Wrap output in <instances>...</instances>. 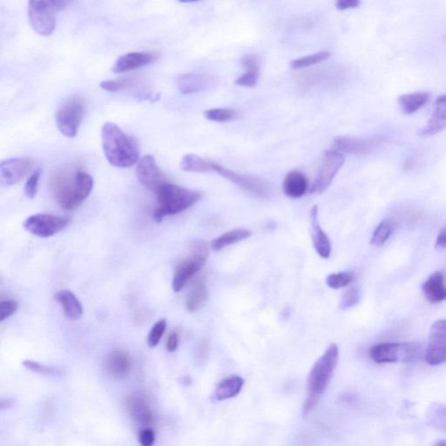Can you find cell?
Instances as JSON below:
<instances>
[{
    "label": "cell",
    "mask_w": 446,
    "mask_h": 446,
    "mask_svg": "<svg viewBox=\"0 0 446 446\" xmlns=\"http://www.w3.org/2000/svg\"><path fill=\"white\" fill-rule=\"evenodd\" d=\"M52 194L65 210H75L92 193L93 177L82 169L59 170L52 177Z\"/></svg>",
    "instance_id": "6da1fadb"
},
{
    "label": "cell",
    "mask_w": 446,
    "mask_h": 446,
    "mask_svg": "<svg viewBox=\"0 0 446 446\" xmlns=\"http://www.w3.org/2000/svg\"><path fill=\"white\" fill-rule=\"evenodd\" d=\"M101 144L112 166L128 169L139 162L141 151L137 139L125 134L114 122H106L101 128Z\"/></svg>",
    "instance_id": "7a4b0ae2"
},
{
    "label": "cell",
    "mask_w": 446,
    "mask_h": 446,
    "mask_svg": "<svg viewBox=\"0 0 446 446\" xmlns=\"http://www.w3.org/2000/svg\"><path fill=\"white\" fill-rule=\"evenodd\" d=\"M155 194L158 205L153 213V219L157 223L162 222L166 216L187 210L203 197L201 192L169 183L163 184Z\"/></svg>",
    "instance_id": "3957f363"
},
{
    "label": "cell",
    "mask_w": 446,
    "mask_h": 446,
    "mask_svg": "<svg viewBox=\"0 0 446 446\" xmlns=\"http://www.w3.org/2000/svg\"><path fill=\"white\" fill-rule=\"evenodd\" d=\"M338 355H339V350L337 345L331 344L322 357L316 362L309 372L308 383H307L308 395L321 397L325 392L332 378L334 369L337 367Z\"/></svg>",
    "instance_id": "277c9868"
},
{
    "label": "cell",
    "mask_w": 446,
    "mask_h": 446,
    "mask_svg": "<svg viewBox=\"0 0 446 446\" xmlns=\"http://www.w3.org/2000/svg\"><path fill=\"white\" fill-rule=\"evenodd\" d=\"M369 355L376 364L413 362L421 358L422 348L415 343H383L372 346Z\"/></svg>",
    "instance_id": "5b68a950"
},
{
    "label": "cell",
    "mask_w": 446,
    "mask_h": 446,
    "mask_svg": "<svg viewBox=\"0 0 446 446\" xmlns=\"http://www.w3.org/2000/svg\"><path fill=\"white\" fill-rule=\"evenodd\" d=\"M86 105L80 96L69 98L55 115L56 125L59 131L66 137L75 138L85 116Z\"/></svg>",
    "instance_id": "8992f818"
},
{
    "label": "cell",
    "mask_w": 446,
    "mask_h": 446,
    "mask_svg": "<svg viewBox=\"0 0 446 446\" xmlns=\"http://www.w3.org/2000/svg\"><path fill=\"white\" fill-rule=\"evenodd\" d=\"M208 257L207 244L203 240H195L190 256L181 261L174 271L172 282L174 292H180L187 282L203 268Z\"/></svg>",
    "instance_id": "52a82bcc"
},
{
    "label": "cell",
    "mask_w": 446,
    "mask_h": 446,
    "mask_svg": "<svg viewBox=\"0 0 446 446\" xmlns=\"http://www.w3.org/2000/svg\"><path fill=\"white\" fill-rule=\"evenodd\" d=\"M214 173L218 174L230 183L237 185L258 198H268L273 194V186L259 177L235 172L214 162Z\"/></svg>",
    "instance_id": "ba28073f"
},
{
    "label": "cell",
    "mask_w": 446,
    "mask_h": 446,
    "mask_svg": "<svg viewBox=\"0 0 446 446\" xmlns=\"http://www.w3.org/2000/svg\"><path fill=\"white\" fill-rule=\"evenodd\" d=\"M70 222L71 218L68 216L37 214L26 218L23 226L31 235L40 238H49L63 231Z\"/></svg>",
    "instance_id": "9c48e42d"
},
{
    "label": "cell",
    "mask_w": 446,
    "mask_h": 446,
    "mask_svg": "<svg viewBox=\"0 0 446 446\" xmlns=\"http://www.w3.org/2000/svg\"><path fill=\"white\" fill-rule=\"evenodd\" d=\"M56 8L49 0H29L28 15L31 27L41 36H50L56 26Z\"/></svg>",
    "instance_id": "30bf717a"
},
{
    "label": "cell",
    "mask_w": 446,
    "mask_h": 446,
    "mask_svg": "<svg viewBox=\"0 0 446 446\" xmlns=\"http://www.w3.org/2000/svg\"><path fill=\"white\" fill-rule=\"evenodd\" d=\"M345 162L344 153L331 149L324 153L322 166L319 170L318 176L314 181L310 192L316 194H323L332 183L334 178L343 167Z\"/></svg>",
    "instance_id": "8fae6325"
},
{
    "label": "cell",
    "mask_w": 446,
    "mask_h": 446,
    "mask_svg": "<svg viewBox=\"0 0 446 446\" xmlns=\"http://www.w3.org/2000/svg\"><path fill=\"white\" fill-rule=\"evenodd\" d=\"M424 359L431 366L446 362V320H438L432 324Z\"/></svg>",
    "instance_id": "7c38bea8"
},
{
    "label": "cell",
    "mask_w": 446,
    "mask_h": 446,
    "mask_svg": "<svg viewBox=\"0 0 446 446\" xmlns=\"http://www.w3.org/2000/svg\"><path fill=\"white\" fill-rule=\"evenodd\" d=\"M136 176L143 186L155 193L163 184L169 183L165 174L157 164L155 157L150 155L143 156L139 160Z\"/></svg>",
    "instance_id": "4fadbf2b"
},
{
    "label": "cell",
    "mask_w": 446,
    "mask_h": 446,
    "mask_svg": "<svg viewBox=\"0 0 446 446\" xmlns=\"http://www.w3.org/2000/svg\"><path fill=\"white\" fill-rule=\"evenodd\" d=\"M33 167V160L28 157H15L0 164V183L3 186H13L20 183Z\"/></svg>",
    "instance_id": "5bb4252c"
},
{
    "label": "cell",
    "mask_w": 446,
    "mask_h": 446,
    "mask_svg": "<svg viewBox=\"0 0 446 446\" xmlns=\"http://www.w3.org/2000/svg\"><path fill=\"white\" fill-rule=\"evenodd\" d=\"M125 408L132 420L141 426L152 424L153 415L148 399L141 393H132L125 399Z\"/></svg>",
    "instance_id": "9a60e30c"
},
{
    "label": "cell",
    "mask_w": 446,
    "mask_h": 446,
    "mask_svg": "<svg viewBox=\"0 0 446 446\" xmlns=\"http://www.w3.org/2000/svg\"><path fill=\"white\" fill-rule=\"evenodd\" d=\"M160 57L158 52H130V54L121 56L115 61L113 66V72L115 73H124L143 68V66L152 64Z\"/></svg>",
    "instance_id": "2e32d148"
},
{
    "label": "cell",
    "mask_w": 446,
    "mask_h": 446,
    "mask_svg": "<svg viewBox=\"0 0 446 446\" xmlns=\"http://www.w3.org/2000/svg\"><path fill=\"white\" fill-rule=\"evenodd\" d=\"M379 142L378 138L338 137L333 141V149L347 155H366L371 152Z\"/></svg>",
    "instance_id": "e0dca14e"
},
{
    "label": "cell",
    "mask_w": 446,
    "mask_h": 446,
    "mask_svg": "<svg viewBox=\"0 0 446 446\" xmlns=\"http://www.w3.org/2000/svg\"><path fill=\"white\" fill-rule=\"evenodd\" d=\"M309 222L314 247L321 257L328 259L331 254V243L329 237L320 225L318 206H313L310 209Z\"/></svg>",
    "instance_id": "ac0fdd59"
},
{
    "label": "cell",
    "mask_w": 446,
    "mask_h": 446,
    "mask_svg": "<svg viewBox=\"0 0 446 446\" xmlns=\"http://www.w3.org/2000/svg\"><path fill=\"white\" fill-rule=\"evenodd\" d=\"M132 361L130 355L123 351L111 352L105 361V371L112 378L123 379L132 371Z\"/></svg>",
    "instance_id": "d6986e66"
},
{
    "label": "cell",
    "mask_w": 446,
    "mask_h": 446,
    "mask_svg": "<svg viewBox=\"0 0 446 446\" xmlns=\"http://www.w3.org/2000/svg\"><path fill=\"white\" fill-rule=\"evenodd\" d=\"M446 128V95H441L435 101L434 111L426 125L418 130L422 137L438 134Z\"/></svg>",
    "instance_id": "ffe728a7"
},
{
    "label": "cell",
    "mask_w": 446,
    "mask_h": 446,
    "mask_svg": "<svg viewBox=\"0 0 446 446\" xmlns=\"http://www.w3.org/2000/svg\"><path fill=\"white\" fill-rule=\"evenodd\" d=\"M425 298L431 303H439L446 300V286L444 275L437 271L431 274L422 285Z\"/></svg>",
    "instance_id": "44dd1931"
},
{
    "label": "cell",
    "mask_w": 446,
    "mask_h": 446,
    "mask_svg": "<svg viewBox=\"0 0 446 446\" xmlns=\"http://www.w3.org/2000/svg\"><path fill=\"white\" fill-rule=\"evenodd\" d=\"M308 180L305 174L298 170H292L289 172L282 184L284 194L293 199L303 197L308 190Z\"/></svg>",
    "instance_id": "7402d4cb"
},
{
    "label": "cell",
    "mask_w": 446,
    "mask_h": 446,
    "mask_svg": "<svg viewBox=\"0 0 446 446\" xmlns=\"http://www.w3.org/2000/svg\"><path fill=\"white\" fill-rule=\"evenodd\" d=\"M212 82L210 77L201 73H187L178 78L177 85L181 93L190 94L201 92Z\"/></svg>",
    "instance_id": "603a6c76"
},
{
    "label": "cell",
    "mask_w": 446,
    "mask_h": 446,
    "mask_svg": "<svg viewBox=\"0 0 446 446\" xmlns=\"http://www.w3.org/2000/svg\"><path fill=\"white\" fill-rule=\"evenodd\" d=\"M56 301L61 305L65 315L71 320H79L83 315V308L79 299L72 291L63 289L56 293L54 295Z\"/></svg>",
    "instance_id": "cb8c5ba5"
},
{
    "label": "cell",
    "mask_w": 446,
    "mask_h": 446,
    "mask_svg": "<svg viewBox=\"0 0 446 446\" xmlns=\"http://www.w3.org/2000/svg\"><path fill=\"white\" fill-rule=\"evenodd\" d=\"M244 385V379L239 376H231L222 380L216 387L215 397L218 401L232 399L240 392Z\"/></svg>",
    "instance_id": "d4e9b609"
},
{
    "label": "cell",
    "mask_w": 446,
    "mask_h": 446,
    "mask_svg": "<svg viewBox=\"0 0 446 446\" xmlns=\"http://www.w3.org/2000/svg\"><path fill=\"white\" fill-rule=\"evenodd\" d=\"M429 99L430 93L427 92L406 93L399 98V105L403 114H413L423 107Z\"/></svg>",
    "instance_id": "484cf974"
},
{
    "label": "cell",
    "mask_w": 446,
    "mask_h": 446,
    "mask_svg": "<svg viewBox=\"0 0 446 446\" xmlns=\"http://www.w3.org/2000/svg\"><path fill=\"white\" fill-rule=\"evenodd\" d=\"M251 236H252V231L249 229H236L230 230V231L226 232L223 235L218 236L217 238L213 240L211 247L213 250L217 252V251L225 249V247L232 245V244L249 238Z\"/></svg>",
    "instance_id": "4316f807"
},
{
    "label": "cell",
    "mask_w": 446,
    "mask_h": 446,
    "mask_svg": "<svg viewBox=\"0 0 446 446\" xmlns=\"http://www.w3.org/2000/svg\"><path fill=\"white\" fill-rule=\"evenodd\" d=\"M214 162L197 155H186L180 162V169L185 172L208 174L214 172Z\"/></svg>",
    "instance_id": "83f0119b"
},
{
    "label": "cell",
    "mask_w": 446,
    "mask_h": 446,
    "mask_svg": "<svg viewBox=\"0 0 446 446\" xmlns=\"http://www.w3.org/2000/svg\"><path fill=\"white\" fill-rule=\"evenodd\" d=\"M208 296L207 284H206L204 279H200L195 282L190 295H188L186 302L187 312L192 313L200 309L207 302Z\"/></svg>",
    "instance_id": "f1b7e54d"
},
{
    "label": "cell",
    "mask_w": 446,
    "mask_h": 446,
    "mask_svg": "<svg viewBox=\"0 0 446 446\" xmlns=\"http://www.w3.org/2000/svg\"><path fill=\"white\" fill-rule=\"evenodd\" d=\"M143 79L139 76L125 77L120 79L104 80L100 83L101 89L107 92L115 93L125 89H130L138 85H141Z\"/></svg>",
    "instance_id": "f546056e"
},
{
    "label": "cell",
    "mask_w": 446,
    "mask_h": 446,
    "mask_svg": "<svg viewBox=\"0 0 446 446\" xmlns=\"http://www.w3.org/2000/svg\"><path fill=\"white\" fill-rule=\"evenodd\" d=\"M429 423L438 431L446 432V406L431 404L427 410Z\"/></svg>",
    "instance_id": "4dcf8cb0"
},
{
    "label": "cell",
    "mask_w": 446,
    "mask_h": 446,
    "mask_svg": "<svg viewBox=\"0 0 446 446\" xmlns=\"http://www.w3.org/2000/svg\"><path fill=\"white\" fill-rule=\"evenodd\" d=\"M394 229H395V225H394L392 221L387 219L383 220L376 226L375 231L373 232L371 240V245L374 247L383 246L392 236Z\"/></svg>",
    "instance_id": "1f68e13d"
},
{
    "label": "cell",
    "mask_w": 446,
    "mask_h": 446,
    "mask_svg": "<svg viewBox=\"0 0 446 446\" xmlns=\"http://www.w3.org/2000/svg\"><path fill=\"white\" fill-rule=\"evenodd\" d=\"M205 117L208 121L215 122H229L237 120L238 114L235 110L229 108H213L205 111Z\"/></svg>",
    "instance_id": "d6a6232c"
},
{
    "label": "cell",
    "mask_w": 446,
    "mask_h": 446,
    "mask_svg": "<svg viewBox=\"0 0 446 446\" xmlns=\"http://www.w3.org/2000/svg\"><path fill=\"white\" fill-rule=\"evenodd\" d=\"M330 52H319L313 55L295 59V61L291 62V68L294 69L309 68V66L319 64V63L327 61V59L330 58Z\"/></svg>",
    "instance_id": "836d02e7"
},
{
    "label": "cell",
    "mask_w": 446,
    "mask_h": 446,
    "mask_svg": "<svg viewBox=\"0 0 446 446\" xmlns=\"http://www.w3.org/2000/svg\"><path fill=\"white\" fill-rule=\"evenodd\" d=\"M354 275L351 272H340L331 274L326 278V284L330 288L339 289L347 287L353 282Z\"/></svg>",
    "instance_id": "e575fe53"
},
{
    "label": "cell",
    "mask_w": 446,
    "mask_h": 446,
    "mask_svg": "<svg viewBox=\"0 0 446 446\" xmlns=\"http://www.w3.org/2000/svg\"><path fill=\"white\" fill-rule=\"evenodd\" d=\"M22 364L24 368L29 369V371L38 373V374L44 375V376H61L62 371L61 369H59L55 367H52V366L45 365L40 364V362H35L33 360H24L22 362Z\"/></svg>",
    "instance_id": "d590c367"
},
{
    "label": "cell",
    "mask_w": 446,
    "mask_h": 446,
    "mask_svg": "<svg viewBox=\"0 0 446 446\" xmlns=\"http://www.w3.org/2000/svg\"><path fill=\"white\" fill-rule=\"evenodd\" d=\"M167 328L166 319H160L152 327L148 334V344L149 347L155 348L159 344L160 339L165 332Z\"/></svg>",
    "instance_id": "8d00e7d4"
},
{
    "label": "cell",
    "mask_w": 446,
    "mask_h": 446,
    "mask_svg": "<svg viewBox=\"0 0 446 446\" xmlns=\"http://www.w3.org/2000/svg\"><path fill=\"white\" fill-rule=\"evenodd\" d=\"M361 291L357 287H352L344 293L340 302V308L341 309H348L352 308L360 302Z\"/></svg>",
    "instance_id": "74e56055"
},
{
    "label": "cell",
    "mask_w": 446,
    "mask_h": 446,
    "mask_svg": "<svg viewBox=\"0 0 446 446\" xmlns=\"http://www.w3.org/2000/svg\"><path fill=\"white\" fill-rule=\"evenodd\" d=\"M40 176L41 169H38L28 178L24 188V194L27 198L34 199L36 197Z\"/></svg>",
    "instance_id": "f35d334b"
},
{
    "label": "cell",
    "mask_w": 446,
    "mask_h": 446,
    "mask_svg": "<svg viewBox=\"0 0 446 446\" xmlns=\"http://www.w3.org/2000/svg\"><path fill=\"white\" fill-rule=\"evenodd\" d=\"M240 64L246 70V72L260 73L261 61L259 56L256 54L244 55L240 59Z\"/></svg>",
    "instance_id": "ab89813d"
},
{
    "label": "cell",
    "mask_w": 446,
    "mask_h": 446,
    "mask_svg": "<svg viewBox=\"0 0 446 446\" xmlns=\"http://www.w3.org/2000/svg\"><path fill=\"white\" fill-rule=\"evenodd\" d=\"M17 302L14 300H5L0 302V321L3 322L17 312Z\"/></svg>",
    "instance_id": "60d3db41"
},
{
    "label": "cell",
    "mask_w": 446,
    "mask_h": 446,
    "mask_svg": "<svg viewBox=\"0 0 446 446\" xmlns=\"http://www.w3.org/2000/svg\"><path fill=\"white\" fill-rule=\"evenodd\" d=\"M259 77L260 73L246 72L236 80V84L240 86L254 87L259 80Z\"/></svg>",
    "instance_id": "b9f144b4"
},
{
    "label": "cell",
    "mask_w": 446,
    "mask_h": 446,
    "mask_svg": "<svg viewBox=\"0 0 446 446\" xmlns=\"http://www.w3.org/2000/svg\"><path fill=\"white\" fill-rule=\"evenodd\" d=\"M139 442L143 446H151L155 444V434L153 429L146 427L142 429L139 433Z\"/></svg>",
    "instance_id": "7bdbcfd3"
},
{
    "label": "cell",
    "mask_w": 446,
    "mask_h": 446,
    "mask_svg": "<svg viewBox=\"0 0 446 446\" xmlns=\"http://www.w3.org/2000/svg\"><path fill=\"white\" fill-rule=\"evenodd\" d=\"M209 341L207 339L202 340L198 344L195 350L194 357L197 362H203L207 360L209 355Z\"/></svg>",
    "instance_id": "ee69618b"
},
{
    "label": "cell",
    "mask_w": 446,
    "mask_h": 446,
    "mask_svg": "<svg viewBox=\"0 0 446 446\" xmlns=\"http://www.w3.org/2000/svg\"><path fill=\"white\" fill-rule=\"evenodd\" d=\"M320 399V397L308 395L302 408V413L305 416H307V415H309L314 409H315V407L319 403Z\"/></svg>",
    "instance_id": "f6af8a7d"
},
{
    "label": "cell",
    "mask_w": 446,
    "mask_h": 446,
    "mask_svg": "<svg viewBox=\"0 0 446 446\" xmlns=\"http://www.w3.org/2000/svg\"><path fill=\"white\" fill-rule=\"evenodd\" d=\"M360 5L361 0H336L337 8L340 10L357 8Z\"/></svg>",
    "instance_id": "bcb514c9"
},
{
    "label": "cell",
    "mask_w": 446,
    "mask_h": 446,
    "mask_svg": "<svg viewBox=\"0 0 446 446\" xmlns=\"http://www.w3.org/2000/svg\"><path fill=\"white\" fill-rule=\"evenodd\" d=\"M178 345H179V336H178L176 331L171 332L167 339V350L169 352H174L177 350Z\"/></svg>",
    "instance_id": "7dc6e473"
},
{
    "label": "cell",
    "mask_w": 446,
    "mask_h": 446,
    "mask_svg": "<svg viewBox=\"0 0 446 446\" xmlns=\"http://www.w3.org/2000/svg\"><path fill=\"white\" fill-rule=\"evenodd\" d=\"M436 247L438 249H445L446 247V226L438 233L437 240H436Z\"/></svg>",
    "instance_id": "c3c4849f"
},
{
    "label": "cell",
    "mask_w": 446,
    "mask_h": 446,
    "mask_svg": "<svg viewBox=\"0 0 446 446\" xmlns=\"http://www.w3.org/2000/svg\"><path fill=\"white\" fill-rule=\"evenodd\" d=\"M55 7L56 10L64 9L68 5L69 0H49Z\"/></svg>",
    "instance_id": "681fc988"
},
{
    "label": "cell",
    "mask_w": 446,
    "mask_h": 446,
    "mask_svg": "<svg viewBox=\"0 0 446 446\" xmlns=\"http://www.w3.org/2000/svg\"><path fill=\"white\" fill-rule=\"evenodd\" d=\"M13 402L10 399H1V402H0V408L1 410L9 409V408L12 407Z\"/></svg>",
    "instance_id": "f907efd6"
},
{
    "label": "cell",
    "mask_w": 446,
    "mask_h": 446,
    "mask_svg": "<svg viewBox=\"0 0 446 446\" xmlns=\"http://www.w3.org/2000/svg\"><path fill=\"white\" fill-rule=\"evenodd\" d=\"M180 381L181 383H183V385L185 386L190 385L192 383V379L190 378V376H184V378H181Z\"/></svg>",
    "instance_id": "816d5d0a"
},
{
    "label": "cell",
    "mask_w": 446,
    "mask_h": 446,
    "mask_svg": "<svg viewBox=\"0 0 446 446\" xmlns=\"http://www.w3.org/2000/svg\"><path fill=\"white\" fill-rule=\"evenodd\" d=\"M178 1H180L181 3H191V2L199 1V0H178Z\"/></svg>",
    "instance_id": "f5cc1de1"
},
{
    "label": "cell",
    "mask_w": 446,
    "mask_h": 446,
    "mask_svg": "<svg viewBox=\"0 0 446 446\" xmlns=\"http://www.w3.org/2000/svg\"><path fill=\"white\" fill-rule=\"evenodd\" d=\"M436 445H446V441H438L437 443H436Z\"/></svg>",
    "instance_id": "db71d44e"
}]
</instances>
